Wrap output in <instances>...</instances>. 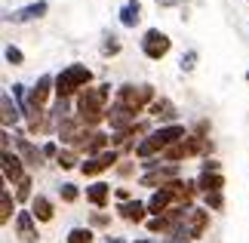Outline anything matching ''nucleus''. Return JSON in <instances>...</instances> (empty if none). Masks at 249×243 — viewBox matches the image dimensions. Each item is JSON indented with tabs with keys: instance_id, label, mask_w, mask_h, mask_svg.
<instances>
[{
	"instance_id": "c9c22d12",
	"label": "nucleus",
	"mask_w": 249,
	"mask_h": 243,
	"mask_svg": "<svg viewBox=\"0 0 249 243\" xmlns=\"http://www.w3.org/2000/svg\"><path fill=\"white\" fill-rule=\"evenodd\" d=\"M181 3H185V0H157V6H181Z\"/></svg>"
},
{
	"instance_id": "6e6552de",
	"label": "nucleus",
	"mask_w": 249,
	"mask_h": 243,
	"mask_svg": "<svg viewBox=\"0 0 249 243\" xmlns=\"http://www.w3.org/2000/svg\"><path fill=\"white\" fill-rule=\"evenodd\" d=\"M176 179H178V167H176V163H163V167L145 172V176L139 179V185H142V188H157V185L163 188V185L176 182Z\"/></svg>"
},
{
	"instance_id": "4c0bfd02",
	"label": "nucleus",
	"mask_w": 249,
	"mask_h": 243,
	"mask_svg": "<svg viewBox=\"0 0 249 243\" xmlns=\"http://www.w3.org/2000/svg\"><path fill=\"white\" fill-rule=\"evenodd\" d=\"M136 243H151V240H136Z\"/></svg>"
},
{
	"instance_id": "f8f14e48",
	"label": "nucleus",
	"mask_w": 249,
	"mask_h": 243,
	"mask_svg": "<svg viewBox=\"0 0 249 243\" xmlns=\"http://www.w3.org/2000/svg\"><path fill=\"white\" fill-rule=\"evenodd\" d=\"M108 123H111V130H129V126H136V111H129L126 105H120V102H114L111 108H108Z\"/></svg>"
},
{
	"instance_id": "aec40b11",
	"label": "nucleus",
	"mask_w": 249,
	"mask_h": 243,
	"mask_svg": "<svg viewBox=\"0 0 249 243\" xmlns=\"http://www.w3.org/2000/svg\"><path fill=\"white\" fill-rule=\"evenodd\" d=\"M31 216L37 222H50L55 216V209H53V200H46L43 194H34V200H31Z\"/></svg>"
},
{
	"instance_id": "20e7f679",
	"label": "nucleus",
	"mask_w": 249,
	"mask_h": 243,
	"mask_svg": "<svg viewBox=\"0 0 249 243\" xmlns=\"http://www.w3.org/2000/svg\"><path fill=\"white\" fill-rule=\"evenodd\" d=\"M206 228H209V209H203V206H191V209L185 212V219H181L178 231L169 237V243H191V240L203 237Z\"/></svg>"
},
{
	"instance_id": "39448f33",
	"label": "nucleus",
	"mask_w": 249,
	"mask_h": 243,
	"mask_svg": "<svg viewBox=\"0 0 249 243\" xmlns=\"http://www.w3.org/2000/svg\"><path fill=\"white\" fill-rule=\"evenodd\" d=\"M117 102H120V105H126L129 111H136V114H139L148 102H151V105L157 102V99H154V86H148V83L132 86V83H126V86H120V90H117Z\"/></svg>"
},
{
	"instance_id": "f704fd0d",
	"label": "nucleus",
	"mask_w": 249,
	"mask_h": 243,
	"mask_svg": "<svg viewBox=\"0 0 249 243\" xmlns=\"http://www.w3.org/2000/svg\"><path fill=\"white\" fill-rule=\"evenodd\" d=\"M203 172H218V160H206L203 163Z\"/></svg>"
},
{
	"instance_id": "473e14b6",
	"label": "nucleus",
	"mask_w": 249,
	"mask_h": 243,
	"mask_svg": "<svg viewBox=\"0 0 249 243\" xmlns=\"http://www.w3.org/2000/svg\"><path fill=\"white\" fill-rule=\"evenodd\" d=\"M43 157H46V160H50V157H59V145H55V142L43 145Z\"/></svg>"
},
{
	"instance_id": "393cba45",
	"label": "nucleus",
	"mask_w": 249,
	"mask_h": 243,
	"mask_svg": "<svg viewBox=\"0 0 249 243\" xmlns=\"http://www.w3.org/2000/svg\"><path fill=\"white\" fill-rule=\"evenodd\" d=\"M92 228L86 225V228H71L68 231V243H92Z\"/></svg>"
},
{
	"instance_id": "2eb2a0df",
	"label": "nucleus",
	"mask_w": 249,
	"mask_h": 243,
	"mask_svg": "<svg viewBox=\"0 0 249 243\" xmlns=\"http://www.w3.org/2000/svg\"><path fill=\"white\" fill-rule=\"evenodd\" d=\"M55 80L50 74H43L40 80H37V86L31 90V95H28V105H31V108H43L46 105V99H50V86H53Z\"/></svg>"
},
{
	"instance_id": "ddd939ff",
	"label": "nucleus",
	"mask_w": 249,
	"mask_h": 243,
	"mask_svg": "<svg viewBox=\"0 0 249 243\" xmlns=\"http://www.w3.org/2000/svg\"><path fill=\"white\" fill-rule=\"evenodd\" d=\"M3 179H6V182H13V185H18V182H25V179H28V176H25V160L18 157V154L3 151Z\"/></svg>"
},
{
	"instance_id": "c85d7f7f",
	"label": "nucleus",
	"mask_w": 249,
	"mask_h": 243,
	"mask_svg": "<svg viewBox=\"0 0 249 243\" xmlns=\"http://www.w3.org/2000/svg\"><path fill=\"white\" fill-rule=\"evenodd\" d=\"M178 65H181V71H185V74H188V71H194V68H197V50H188L185 56H181V62H178Z\"/></svg>"
},
{
	"instance_id": "e433bc0d",
	"label": "nucleus",
	"mask_w": 249,
	"mask_h": 243,
	"mask_svg": "<svg viewBox=\"0 0 249 243\" xmlns=\"http://www.w3.org/2000/svg\"><path fill=\"white\" fill-rule=\"evenodd\" d=\"M105 243H126L123 237H105Z\"/></svg>"
},
{
	"instance_id": "c756f323",
	"label": "nucleus",
	"mask_w": 249,
	"mask_h": 243,
	"mask_svg": "<svg viewBox=\"0 0 249 243\" xmlns=\"http://www.w3.org/2000/svg\"><path fill=\"white\" fill-rule=\"evenodd\" d=\"M59 194H62V200H65V203H74V200H77V185L65 182L62 188H59Z\"/></svg>"
},
{
	"instance_id": "bb28decb",
	"label": "nucleus",
	"mask_w": 249,
	"mask_h": 243,
	"mask_svg": "<svg viewBox=\"0 0 249 243\" xmlns=\"http://www.w3.org/2000/svg\"><path fill=\"white\" fill-rule=\"evenodd\" d=\"M117 53H120V37L108 34V37H105V43H102V56H117Z\"/></svg>"
},
{
	"instance_id": "5701e85b",
	"label": "nucleus",
	"mask_w": 249,
	"mask_h": 243,
	"mask_svg": "<svg viewBox=\"0 0 249 243\" xmlns=\"http://www.w3.org/2000/svg\"><path fill=\"white\" fill-rule=\"evenodd\" d=\"M108 145H111V139H108V135H102V132H92V139H89V145H86V160H89V157H99V154H105V148H108Z\"/></svg>"
},
{
	"instance_id": "9d476101",
	"label": "nucleus",
	"mask_w": 249,
	"mask_h": 243,
	"mask_svg": "<svg viewBox=\"0 0 249 243\" xmlns=\"http://www.w3.org/2000/svg\"><path fill=\"white\" fill-rule=\"evenodd\" d=\"M117 160H120V154L111 148V151L99 154V157H89V160H83V163H80V172H83V176H99V172L111 169V167H114Z\"/></svg>"
},
{
	"instance_id": "412c9836",
	"label": "nucleus",
	"mask_w": 249,
	"mask_h": 243,
	"mask_svg": "<svg viewBox=\"0 0 249 243\" xmlns=\"http://www.w3.org/2000/svg\"><path fill=\"white\" fill-rule=\"evenodd\" d=\"M108 197H111V185H105V182H92L89 188H86V200L92 203V206H105L108 203Z\"/></svg>"
},
{
	"instance_id": "423d86ee",
	"label": "nucleus",
	"mask_w": 249,
	"mask_h": 243,
	"mask_svg": "<svg viewBox=\"0 0 249 243\" xmlns=\"http://www.w3.org/2000/svg\"><path fill=\"white\" fill-rule=\"evenodd\" d=\"M59 139L68 145V148L74 151V148H86V145H89V139H92V132H89V126H83L77 117H68L62 126H59Z\"/></svg>"
},
{
	"instance_id": "f03ea898",
	"label": "nucleus",
	"mask_w": 249,
	"mask_h": 243,
	"mask_svg": "<svg viewBox=\"0 0 249 243\" xmlns=\"http://www.w3.org/2000/svg\"><path fill=\"white\" fill-rule=\"evenodd\" d=\"M188 139V130L181 123H172V126H160V130H154L148 135V139H142L136 145V157L139 160H151V157H160L166 148H172L176 142Z\"/></svg>"
},
{
	"instance_id": "4be33fe9",
	"label": "nucleus",
	"mask_w": 249,
	"mask_h": 243,
	"mask_svg": "<svg viewBox=\"0 0 249 243\" xmlns=\"http://www.w3.org/2000/svg\"><path fill=\"white\" fill-rule=\"evenodd\" d=\"M18 114H22V111L13 105V93L6 90L3 95H0V120H3V126H13L18 120Z\"/></svg>"
},
{
	"instance_id": "58836bf2",
	"label": "nucleus",
	"mask_w": 249,
	"mask_h": 243,
	"mask_svg": "<svg viewBox=\"0 0 249 243\" xmlns=\"http://www.w3.org/2000/svg\"><path fill=\"white\" fill-rule=\"evenodd\" d=\"M246 80H249V71H246Z\"/></svg>"
},
{
	"instance_id": "9b49d317",
	"label": "nucleus",
	"mask_w": 249,
	"mask_h": 243,
	"mask_svg": "<svg viewBox=\"0 0 249 243\" xmlns=\"http://www.w3.org/2000/svg\"><path fill=\"white\" fill-rule=\"evenodd\" d=\"M16 237L22 243H37L40 240V234H37V219L31 216V212H16Z\"/></svg>"
},
{
	"instance_id": "dca6fc26",
	"label": "nucleus",
	"mask_w": 249,
	"mask_h": 243,
	"mask_svg": "<svg viewBox=\"0 0 249 243\" xmlns=\"http://www.w3.org/2000/svg\"><path fill=\"white\" fill-rule=\"evenodd\" d=\"M117 212H120V219H126V222H145V212H148V203H142V200H129V203H117Z\"/></svg>"
},
{
	"instance_id": "f3484780",
	"label": "nucleus",
	"mask_w": 249,
	"mask_h": 243,
	"mask_svg": "<svg viewBox=\"0 0 249 243\" xmlns=\"http://www.w3.org/2000/svg\"><path fill=\"white\" fill-rule=\"evenodd\" d=\"M176 105H172L169 99H157L154 105H151V117L154 120H160V123H166V126H172L176 123Z\"/></svg>"
},
{
	"instance_id": "1a4fd4ad",
	"label": "nucleus",
	"mask_w": 249,
	"mask_h": 243,
	"mask_svg": "<svg viewBox=\"0 0 249 243\" xmlns=\"http://www.w3.org/2000/svg\"><path fill=\"white\" fill-rule=\"evenodd\" d=\"M46 9H50V3H46V0H34V3H28V6H22V9H13V13H6V22H13V25L34 22V19L46 16Z\"/></svg>"
},
{
	"instance_id": "2f4dec72",
	"label": "nucleus",
	"mask_w": 249,
	"mask_h": 243,
	"mask_svg": "<svg viewBox=\"0 0 249 243\" xmlns=\"http://www.w3.org/2000/svg\"><path fill=\"white\" fill-rule=\"evenodd\" d=\"M3 56H6L9 65H22V62H25V56H22V50H18V46H6Z\"/></svg>"
},
{
	"instance_id": "6ab92c4d",
	"label": "nucleus",
	"mask_w": 249,
	"mask_h": 243,
	"mask_svg": "<svg viewBox=\"0 0 249 243\" xmlns=\"http://www.w3.org/2000/svg\"><path fill=\"white\" fill-rule=\"evenodd\" d=\"M142 22V3L139 0H126V3L120 6V25L123 28H136Z\"/></svg>"
},
{
	"instance_id": "0eeeda50",
	"label": "nucleus",
	"mask_w": 249,
	"mask_h": 243,
	"mask_svg": "<svg viewBox=\"0 0 249 243\" xmlns=\"http://www.w3.org/2000/svg\"><path fill=\"white\" fill-rule=\"evenodd\" d=\"M169 46H172L169 34H163L160 28H148L145 37H142V53H145L151 62H160L169 53Z\"/></svg>"
},
{
	"instance_id": "a878e982",
	"label": "nucleus",
	"mask_w": 249,
	"mask_h": 243,
	"mask_svg": "<svg viewBox=\"0 0 249 243\" xmlns=\"http://www.w3.org/2000/svg\"><path fill=\"white\" fill-rule=\"evenodd\" d=\"M55 163H59L62 169H74V167H77V151L62 148V151H59V157H55Z\"/></svg>"
},
{
	"instance_id": "a211bd4d",
	"label": "nucleus",
	"mask_w": 249,
	"mask_h": 243,
	"mask_svg": "<svg viewBox=\"0 0 249 243\" xmlns=\"http://www.w3.org/2000/svg\"><path fill=\"white\" fill-rule=\"evenodd\" d=\"M222 188H225V176H222V172H200V179H197V191L200 194H215Z\"/></svg>"
},
{
	"instance_id": "cd10ccee",
	"label": "nucleus",
	"mask_w": 249,
	"mask_h": 243,
	"mask_svg": "<svg viewBox=\"0 0 249 243\" xmlns=\"http://www.w3.org/2000/svg\"><path fill=\"white\" fill-rule=\"evenodd\" d=\"M203 203H206V209H222V206H225V194H222V191L203 194Z\"/></svg>"
},
{
	"instance_id": "7ed1b4c3",
	"label": "nucleus",
	"mask_w": 249,
	"mask_h": 243,
	"mask_svg": "<svg viewBox=\"0 0 249 243\" xmlns=\"http://www.w3.org/2000/svg\"><path fill=\"white\" fill-rule=\"evenodd\" d=\"M92 80V71L86 65H68V68H62V74L55 77V95L59 99H71V95H80L86 86H89Z\"/></svg>"
},
{
	"instance_id": "b1692460",
	"label": "nucleus",
	"mask_w": 249,
	"mask_h": 243,
	"mask_svg": "<svg viewBox=\"0 0 249 243\" xmlns=\"http://www.w3.org/2000/svg\"><path fill=\"white\" fill-rule=\"evenodd\" d=\"M13 212H16V203H13V194H9V188H3L0 191V222H6L13 219Z\"/></svg>"
},
{
	"instance_id": "72a5a7b5",
	"label": "nucleus",
	"mask_w": 249,
	"mask_h": 243,
	"mask_svg": "<svg viewBox=\"0 0 249 243\" xmlns=\"http://www.w3.org/2000/svg\"><path fill=\"white\" fill-rule=\"evenodd\" d=\"M92 225H95V228H105V225H108V216H102V212H95V216H92Z\"/></svg>"
},
{
	"instance_id": "7c9ffc66",
	"label": "nucleus",
	"mask_w": 249,
	"mask_h": 243,
	"mask_svg": "<svg viewBox=\"0 0 249 243\" xmlns=\"http://www.w3.org/2000/svg\"><path fill=\"white\" fill-rule=\"evenodd\" d=\"M16 200H34V197H31V179L18 182V188H16Z\"/></svg>"
},
{
	"instance_id": "4468645a",
	"label": "nucleus",
	"mask_w": 249,
	"mask_h": 243,
	"mask_svg": "<svg viewBox=\"0 0 249 243\" xmlns=\"http://www.w3.org/2000/svg\"><path fill=\"white\" fill-rule=\"evenodd\" d=\"M16 151H18V157H22L28 167H43V151L37 148L34 142H28V139H16Z\"/></svg>"
},
{
	"instance_id": "f257e3e1",
	"label": "nucleus",
	"mask_w": 249,
	"mask_h": 243,
	"mask_svg": "<svg viewBox=\"0 0 249 243\" xmlns=\"http://www.w3.org/2000/svg\"><path fill=\"white\" fill-rule=\"evenodd\" d=\"M108 99H111V83H99V86H86L77 95V117L83 126H99L102 120H108Z\"/></svg>"
}]
</instances>
